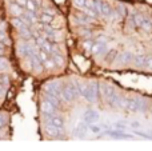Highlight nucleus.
<instances>
[{
  "label": "nucleus",
  "instance_id": "0eeeda50",
  "mask_svg": "<svg viewBox=\"0 0 152 151\" xmlns=\"http://www.w3.org/2000/svg\"><path fill=\"white\" fill-rule=\"evenodd\" d=\"M10 12L13 18H20V16L24 13V10H23V7H20V5L18 4V3H12V4L10 5Z\"/></svg>",
  "mask_w": 152,
  "mask_h": 151
},
{
  "label": "nucleus",
  "instance_id": "6ab92c4d",
  "mask_svg": "<svg viewBox=\"0 0 152 151\" xmlns=\"http://www.w3.org/2000/svg\"><path fill=\"white\" fill-rule=\"evenodd\" d=\"M52 60L55 62V66H58V67H63L64 66V58L60 55V54H55Z\"/></svg>",
  "mask_w": 152,
  "mask_h": 151
},
{
  "label": "nucleus",
  "instance_id": "20e7f679",
  "mask_svg": "<svg viewBox=\"0 0 152 151\" xmlns=\"http://www.w3.org/2000/svg\"><path fill=\"white\" fill-rule=\"evenodd\" d=\"M132 60H134V55H132L129 51H123V52L116 56V59H115V62H118V63H120V64H127Z\"/></svg>",
  "mask_w": 152,
  "mask_h": 151
},
{
  "label": "nucleus",
  "instance_id": "e433bc0d",
  "mask_svg": "<svg viewBox=\"0 0 152 151\" xmlns=\"http://www.w3.org/2000/svg\"><path fill=\"white\" fill-rule=\"evenodd\" d=\"M4 50H5V45L3 42H0V55H3L4 54Z\"/></svg>",
  "mask_w": 152,
  "mask_h": 151
},
{
  "label": "nucleus",
  "instance_id": "b1692460",
  "mask_svg": "<svg viewBox=\"0 0 152 151\" xmlns=\"http://www.w3.org/2000/svg\"><path fill=\"white\" fill-rule=\"evenodd\" d=\"M116 56H118V52H116L115 50H112V51H110V54L107 55V62L108 63H112V62H115V59H116Z\"/></svg>",
  "mask_w": 152,
  "mask_h": 151
},
{
  "label": "nucleus",
  "instance_id": "9b49d317",
  "mask_svg": "<svg viewBox=\"0 0 152 151\" xmlns=\"http://www.w3.org/2000/svg\"><path fill=\"white\" fill-rule=\"evenodd\" d=\"M112 13H113V10L111 8V5L102 1V5H100V15L105 16V18H110V16H112Z\"/></svg>",
  "mask_w": 152,
  "mask_h": 151
},
{
  "label": "nucleus",
  "instance_id": "a878e982",
  "mask_svg": "<svg viewBox=\"0 0 152 151\" xmlns=\"http://www.w3.org/2000/svg\"><path fill=\"white\" fill-rule=\"evenodd\" d=\"M134 19H135V23H136V27H142V23H143V20H144L143 15H140V13H135Z\"/></svg>",
  "mask_w": 152,
  "mask_h": 151
},
{
  "label": "nucleus",
  "instance_id": "4468645a",
  "mask_svg": "<svg viewBox=\"0 0 152 151\" xmlns=\"http://www.w3.org/2000/svg\"><path fill=\"white\" fill-rule=\"evenodd\" d=\"M134 62H135V66L137 68H143L145 66V56L144 55H137L134 58Z\"/></svg>",
  "mask_w": 152,
  "mask_h": 151
},
{
  "label": "nucleus",
  "instance_id": "4be33fe9",
  "mask_svg": "<svg viewBox=\"0 0 152 151\" xmlns=\"http://www.w3.org/2000/svg\"><path fill=\"white\" fill-rule=\"evenodd\" d=\"M108 135H112V136H115V138H120V139L131 136V135H128V134L123 133V131H110V133H108Z\"/></svg>",
  "mask_w": 152,
  "mask_h": 151
},
{
  "label": "nucleus",
  "instance_id": "f3484780",
  "mask_svg": "<svg viewBox=\"0 0 152 151\" xmlns=\"http://www.w3.org/2000/svg\"><path fill=\"white\" fill-rule=\"evenodd\" d=\"M142 28L144 29L145 32H151L152 31V21H151V19L144 18V20H143V23H142Z\"/></svg>",
  "mask_w": 152,
  "mask_h": 151
},
{
  "label": "nucleus",
  "instance_id": "72a5a7b5",
  "mask_svg": "<svg viewBox=\"0 0 152 151\" xmlns=\"http://www.w3.org/2000/svg\"><path fill=\"white\" fill-rule=\"evenodd\" d=\"M135 134H136V135H140V136H144V138H147V139H150V138H151V136L148 135L147 133H143V131H136Z\"/></svg>",
  "mask_w": 152,
  "mask_h": 151
},
{
  "label": "nucleus",
  "instance_id": "7c9ffc66",
  "mask_svg": "<svg viewBox=\"0 0 152 151\" xmlns=\"http://www.w3.org/2000/svg\"><path fill=\"white\" fill-rule=\"evenodd\" d=\"M148 70H152V55L151 56H145V66Z\"/></svg>",
  "mask_w": 152,
  "mask_h": 151
},
{
  "label": "nucleus",
  "instance_id": "4c0bfd02",
  "mask_svg": "<svg viewBox=\"0 0 152 151\" xmlns=\"http://www.w3.org/2000/svg\"><path fill=\"white\" fill-rule=\"evenodd\" d=\"M129 125H131V127H134V128H139L140 127V123L139 122H131Z\"/></svg>",
  "mask_w": 152,
  "mask_h": 151
},
{
  "label": "nucleus",
  "instance_id": "ddd939ff",
  "mask_svg": "<svg viewBox=\"0 0 152 151\" xmlns=\"http://www.w3.org/2000/svg\"><path fill=\"white\" fill-rule=\"evenodd\" d=\"M112 88L110 87V86L108 84H105V83H102V84H99V92L100 94H103V95L105 96V98H107L108 95H110L111 92H112Z\"/></svg>",
  "mask_w": 152,
  "mask_h": 151
},
{
  "label": "nucleus",
  "instance_id": "f257e3e1",
  "mask_svg": "<svg viewBox=\"0 0 152 151\" xmlns=\"http://www.w3.org/2000/svg\"><path fill=\"white\" fill-rule=\"evenodd\" d=\"M97 94H99V84L96 82H91L88 83V87H87V92L83 96L84 99L89 102V103H94L97 98Z\"/></svg>",
  "mask_w": 152,
  "mask_h": 151
},
{
  "label": "nucleus",
  "instance_id": "2eb2a0df",
  "mask_svg": "<svg viewBox=\"0 0 152 151\" xmlns=\"http://www.w3.org/2000/svg\"><path fill=\"white\" fill-rule=\"evenodd\" d=\"M40 23L42 24H51L52 23V20H53V16L51 15V13H47V12H44L42 16H40Z\"/></svg>",
  "mask_w": 152,
  "mask_h": 151
},
{
  "label": "nucleus",
  "instance_id": "5701e85b",
  "mask_svg": "<svg viewBox=\"0 0 152 151\" xmlns=\"http://www.w3.org/2000/svg\"><path fill=\"white\" fill-rule=\"evenodd\" d=\"M8 70V60L0 55V71H5Z\"/></svg>",
  "mask_w": 152,
  "mask_h": 151
},
{
  "label": "nucleus",
  "instance_id": "a211bd4d",
  "mask_svg": "<svg viewBox=\"0 0 152 151\" xmlns=\"http://www.w3.org/2000/svg\"><path fill=\"white\" fill-rule=\"evenodd\" d=\"M76 87H77L79 95L84 96V95H86V92H87V87H88V84H87V83H84V82H80V83H77V84H76Z\"/></svg>",
  "mask_w": 152,
  "mask_h": 151
},
{
  "label": "nucleus",
  "instance_id": "f03ea898",
  "mask_svg": "<svg viewBox=\"0 0 152 151\" xmlns=\"http://www.w3.org/2000/svg\"><path fill=\"white\" fill-rule=\"evenodd\" d=\"M76 96H79V91H77V87L75 84H69V86H66V87L61 90V98L67 102H72Z\"/></svg>",
  "mask_w": 152,
  "mask_h": 151
},
{
  "label": "nucleus",
  "instance_id": "9d476101",
  "mask_svg": "<svg viewBox=\"0 0 152 151\" xmlns=\"http://www.w3.org/2000/svg\"><path fill=\"white\" fill-rule=\"evenodd\" d=\"M119 98H120V96H119V94H118V92H115V91H112V92H111L105 99H107V103L110 104L111 107H118Z\"/></svg>",
  "mask_w": 152,
  "mask_h": 151
},
{
  "label": "nucleus",
  "instance_id": "412c9836",
  "mask_svg": "<svg viewBox=\"0 0 152 151\" xmlns=\"http://www.w3.org/2000/svg\"><path fill=\"white\" fill-rule=\"evenodd\" d=\"M86 133H87V126L84 125V123H80V125L76 127V130H75V134L76 135H79V136H83Z\"/></svg>",
  "mask_w": 152,
  "mask_h": 151
},
{
  "label": "nucleus",
  "instance_id": "c9c22d12",
  "mask_svg": "<svg viewBox=\"0 0 152 151\" xmlns=\"http://www.w3.org/2000/svg\"><path fill=\"white\" fill-rule=\"evenodd\" d=\"M16 3H18L20 7H26V4H27V0H16Z\"/></svg>",
  "mask_w": 152,
  "mask_h": 151
},
{
  "label": "nucleus",
  "instance_id": "423d86ee",
  "mask_svg": "<svg viewBox=\"0 0 152 151\" xmlns=\"http://www.w3.org/2000/svg\"><path fill=\"white\" fill-rule=\"evenodd\" d=\"M91 51L95 55H103L104 52H107V47H105V44L103 42H96L95 44H92Z\"/></svg>",
  "mask_w": 152,
  "mask_h": 151
},
{
  "label": "nucleus",
  "instance_id": "473e14b6",
  "mask_svg": "<svg viewBox=\"0 0 152 151\" xmlns=\"http://www.w3.org/2000/svg\"><path fill=\"white\" fill-rule=\"evenodd\" d=\"M127 24H128V27L131 26V28H135V27H136V23H135V19H134V15L128 18V21H127Z\"/></svg>",
  "mask_w": 152,
  "mask_h": 151
},
{
  "label": "nucleus",
  "instance_id": "c756f323",
  "mask_svg": "<svg viewBox=\"0 0 152 151\" xmlns=\"http://www.w3.org/2000/svg\"><path fill=\"white\" fill-rule=\"evenodd\" d=\"M43 64H44V67H45L47 70H52L53 67H55V62L51 60V59H47V60H45Z\"/></svg>",
  "mask_w": 152,
  "mask_h": 151
},
{
  "label": "nucleus",
  "instance_id": "bb28decb",
  "mask_svg": "<svg viewBox=\"0 0 152 151\" xmlns=\"http://www.w3.org/2000/svg\"><path fill=\"white\" fill-rule=\"evenodd\" d=\"M7 122H8L7 114H4V112H0V128L4 127V126L7 125Z\"/></svg>",
  "mask_w": 152,
  "mask_h": 151
},
{
  "label": "nucleus",
  "instance_id": "1a4fd4ad",
  "mask_svg": "<svg viewBox=\"0 0 152 151\" xmlns=\"http://www.w3.org/2000/svg\"><path fill=\"white\" fill-rule=\"evenodd\" d=\"M55 108H56V106H53L50 100H47V99L43 100V103H42V111L43 112H45V114H55Z\"/></svg>",
  "mask_w": 152,
  "mask_h": 151
},
{
  "label": "nucleus",
  "instance_id": "39448f33",
  "mask_svg": "<svg viewBox=\"0 0 152 151\" xmlns=\"http://www.w3.org/2000/svg\"><path fill=\"white\" fill-rule=\"evenodd\" d=\"M44 130H45V133L51 136H58L59 134L61 133L60 128H58L56 126H53L52 123H50V122H44Z\"/></svg>",
  "mask_w": 152,
  "mask_h": 151
},
{
  "label": "nucleus",
  "instance_id": "f8f14e48",
  "mask_svg": "<svg viewBox=\"0 0 152 151\" xmlns=\"http://www.w3.org/2000/svg\"><path fill=\"white\" fill-rule=\"evenodd\" d=\"M19 54H20L21 56H28L29 54H32V51H34V48L31 47L29 44H27V43H24V44H20L19 45Z\"/></svg>",
  "mask_w": 152,
  "mask_h": 151
},
{
  "label": "nucleus",
  "instance_id": "f704fd0d",
  "mask_svg": "<svg viewBox=\"0 0 152 151\" xmlns=\"http://www.w3.org/2000/svg\"><path fill=\"white\" fill-rule=\"evenodd\" d=\"M118 12L120 13L121 16L126 15V10H124V5H119V7H118Z\"/></svg>",
  "mask_w": 152,
  "mask_h": 151
},
{
  "label": "nucleus",
  "instance_id": "393cba45",
  "mask_svg": "<svg viewBox=\"0 0 152 151\" xmlns=\"http://www.w3.org/2000/svg\"><path fill=\"white\" fill-rule=\"evenodd\" d=\"M89 131L94 134H99L102 133V126H97V125H92V123H89Z\"/></svg>",
  "mask_w": 152,
  "mask_h": 151
},
{
  "label": "nucleus",
  "instance_id": "a19ab883",
  "mask_svg": "<svg viewBox=\"0 0 152 151\" xmlns=\"http://www.w3.org/2000/svg\"><path fill=\"white\" fill-rule=\"evenodd\" d=\"M116 128H120V130H124V127H126V126H123V125H121V123H120V125H119V123H116Z\"/></svg>",
  "mask_w": 152,
  "mask_h": 151
},
{
  "label": "nucleus",
  "instance_id": "dca6fc26",
  "mask_svg": "<svg viewBox=\"0 0 152 151\" xmlns=\"http://www.w3.org/2000/svg\"><path fill=\"white\" fill-rule=\"evenodd\" d=\"M37 4H39V1H37V0H27L26 8L28 11H32V12H35V11L37 10Z\"/></svg>",
  "mask_w": 152,
  "mask_h": 151
},
{
  "label": "nucleus",
  "instance_id": "ea45409f",
  "mask_svg": "<svg viewBox=\"0 0 152 151\" xmlns=\"http://www.w3.org/2000/svg\"><path fill=\"white\" fill-rule=\"evenodd\" d=\"M83 45H84V48H91V47H92L91 43H89L88 40H87V42H84V44H83Z\"/></svg>",
  "mask_w": 152,
  "mask_h": 151
},
{
  "label": "nucleus",
  "instance_id": "aec40b11",
  "mask_svg": "<svg viewBox=\"0 0 152 151\" xmlns=\"http://www.w3.org/2000/svg\"><path fill=\"white\" fill-rule=\"evenodd\" d=\"M35 55H36L37 58H39L40 60L43 62V63H44V62H45V60H47V59H48L47 51H45V50H43V48H40V50H37V51H36V54H35Z\"/></svg>",
  "mask_w": 152,
  "mask_h": 151
},
{
  "label": "nucleus",
  "instance_id": "58836bf2",
  "mask_svg": "<svg viewBox=\"0 0 152 151\" xmlns=\"http://www.w3.org/2000/svg\"><path fill=\"white\" fill-rule=\"evenodd\" d=\"M4 92H5V88H4V87H3V86H1V84H0V98H1V96H3V95H4Z\"/></svg>",
  "mask_w": 152,
  "mask_h": 151
},
{
  "label": "nucleus",
  "instance_id": "c85d7f7f",
  "mask_svg": "<svg viewBox=\"0 0 152 151\" xmlns=\"http://www.w3.org/2000/svg\"><path fill=\"white\" fill-rule=\"evenodd\" d=\"M127 104H128V99L127 98H119V103H118V107H121V108H127Z\"/></svg>",
  "mask_w": 152,
  "mask_h": 151
},
{
  "label": "nucleus",
  "instance_id": "2f4dec72",
  "mask_svg": "<svg viewBox=\"0 0 152 151\" xmlns=\"http://www.w3.org/2000/svg\"><path fill=\"white\" fill-rule=\"evenodd\" d=\"M72 1L79 8H84V5H86V0H72Z\"/></svg>",
  "mask_w": 152,
  "mask_h": 151
},
{
  "label": "nucleus",
  "instance_id": "cd10ccee",
  "mask_svg": "<svg viewBox=\"0 0 152 151\" xmlns=\"http://www.w3.org/2000/svg\"><path fill=\"white\" fill-rule=\"evenodd\" d=\"M83 10H84V13H87V15H88L89 18H96V16H97L96 11L92 10V8H87V7H84Z\"/></svg>",
  "mask_w": 152,
  "mask_h": 151
},
{
  "label": "nucleus",
  "instance_id": "7ed1b4c3",
  "mask_svg": "<svg viewBox=\"0 0 152 151\" xmlns=\"http://www.w3.org/2000/svg\"><path fill=\"white\" fill-rule=\"evenodd\" d=\"M145 104L143 103L140 99H128V104H127V108L129 111H145Z\"/></svg>",
  "mask_w": 152,
  "mask_h": 151
},
{
  "label": "nucleus",
  "instance_id": "6e6552de",
  "mask_svg": "<svg viewBox=\"0 0 152 151\" xmlns=\"http://www.w3.org/2000/svg\"><path fill=\"white\" fill-rule=\"evenodd\" d=\"M97 119H99V114H97L96 111H94V110H88V111L84 114V122L88 123V125L96 122Z\"/></svg>",
  "mask_w": 152,
  "mask_h": 151
},
{
  "label": "nucleus",
  "instance_id": "79ce46f5",
  "mask_svg": "<svg viewBox=\"0 0 152 151\" xmlns=\"http://www.w3.org/2000/svg\"><path fill=\"white\" fill-rule=\"evenodd\" d=\"M151 114H152V110H151Z\"/></svg>",
  "mask_w": 152,
  "mask_h": 151
}]
</instances>
